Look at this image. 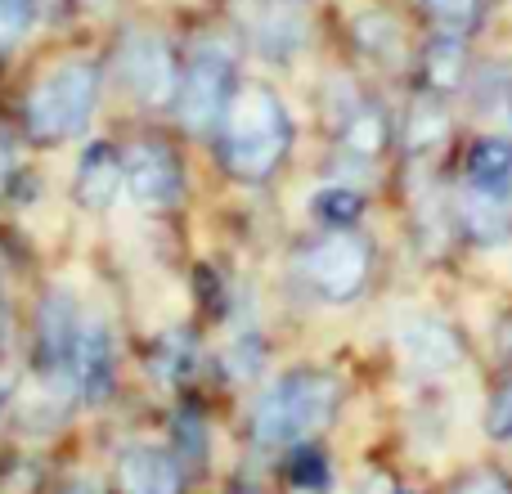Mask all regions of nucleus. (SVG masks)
I'll list each match as a JSON object with an SVG mask.
<instances>
[{"mask_svg":"<svg viewBox=\"0 0 512 494\" xmlns=\"http://www.w3.org/2000/svg\"><path fill=\"white\" fill-rule=\"evenodd\" d=\"M342 387H337L333 373L324 369H292L279 382L261 391L252 409V436L256 445L274 450V445H301L319 432V427L333 423Z\"/></svg>","mask_w":512,"mask_h":494,"instance_id":"nucleus-1","label":"nucleus"},{"mask_svg":"<svg viewBox=\"0 0 512 494\" xmlns=\"http://www.w3.org/2000/svg\"><path fill=\"white\" fill-rule=\"evenodd\" d=\"M292 144V122L270 86H248L221 117V158L234 176L265 180Z\"/></svg>","mask_w":512,"mask_h":494,"instance_id":"nucleus-2","label":"nucleus"},{"mask_svg":"<svg viewBox=\"0 0 512 494\" xmlns=\"http://www.w3.org/2000/svg\"><path fill=\"white\" fill-rule=\"evenodd\" d=\"M99 99V68L86 59H72L41 77L27 95V131L41 144H59L86 131Z\"/></svg>","mask_w":512,"mask_h":494,"instance_id":"nucleus-3","label":"nucleus"},{"mask_svg":"<svg viewBox=\"0 0 512 494\" xmlns=\"http://www.w3.org/2000/svg\"><path fill=\"white\" fill-rule=\"evenodd\" d=\"M234 86V54L221 45H198L185 77L176 86V117L185 131H212L230 108Z\"/></svg>","mask_w":512,"mask_h":494,"instance_id":"nucleus-4","label":"nucleus"},{"mask_svg":"<svg viewBox=\"0 0 512 494\" xmlns=\"http://www.w3.org/2000/svg\"><path fill=\"white\" fill-rule=\"evenodd\" d=\"M77 337H81V310L68 292H50L36 310V369L59 396L72 391V364H77Z\"/></svg>","mask_w":512,"mask_h":494,"instance_id":"nucleus-5","label":"nucleus"},{"mask_svg":"<svg viewBox=\"0 0 512 494\" xmlns=\"http://www.w3.org/2000/svg\"><path fill=\"white\" fill-rule=\"evenodd\" d=\"M364 274H369V247L346 230L324 234L306 252V279L324 301H351L364 288Z\"/></svg>","mask_w":512,"mask_h":494,"instance_id":"nucleus-6","label":"nucleus"},{"mask_svg":"<svg viewBox=\"0 0 512 494\" xmlns=\"http://www.w3.org/2000/svg\"><path fill=\"white\" fill-rule=\"evenodd\" d=\"M122 77H126V86L135 90V99L149 108L171 104V99H176V86H180L171 45L153 32H131L122 41Z\"/></svg>","mask_w":512,"mask_h":494,"instance_id":"nucleus-7","label":"nucleus"},{"mask_svg":"<svg viewBox=\"0 0 512 494\" xmlns=\"http://www.w3.org/2000/svg\"><path fill=\"white\" fill-rule=\"evenodd\" d=\"M396 351L414 373H450L459 364V337L436 315L409 310L396 319Z\"/></svg>","mask_w":512,"mask_h":494,"instance_id":"nucleus-8","label":"nucleus"},{"mask_svg":"<svg viewBox=\"0 0 512 494\" xmlns=\"http://www.w3.org/2000/svg\"><path fill=\"white\" fill-rule=\"evenodd\" d=\"M126 171V189L140 207H171L185 189V176H180V162L167 144H135L122 162Z\"/></svg>","mask_w":512,"mask_h":494,"instance_id":"nucleus-9","label":"nucleus"},{"mask_svg":"<svg viewBox=\"0 0 512 494\" xmlns=\"http://www.w3.org/2000/svg\"><path fill=\"white\" fill-rule=\"evenodd\" d=\"M117 378V346H113V328L99 315L81 319V337H77V364H72V391L86 405H104V396L113 391Z\"/></svg>","mask_w":512,"mask_h":494,"instance_id":"nucleus-10","label":"nucleus"},{"mask_svg":"<svg viewBox=\"0 0 512 494\" xmlns=\"http://www.w3.org/2000/svg\"><path fill=\"white\" fill-rule=\"evenodd\" d=\"M454 216L463 221V234L481 247H499L512 239V185H463L454 198Z\"/></svg>","mask_w":512,"mask_h":494,"instance_id":"nucleus-11","label":"nucleus"},{"mask_svg":"<svg viewBox=\"0 0 512 494\" xmlns=\"http://www.w3.org/2000/svg\"><path fill=\"white\" fill-rule=\"evenodd\" d=\"M117 472H122V494H180L185 486L180 459H171L167 450H153V445L126 450Z\"/></svg>","mask_w":512,"mask_h":494,"instance_id":"nucleus-12","label":"nucleus"},{"mask_svg":"<svg viewBox=\"0 0 512 494\" xmlns=\"http://www.w3.org/2000/svg\"><path fill=\"white\" fill-rule=\"evenodd\" d=\"M122 185H126L122 158H117L108 144H90L77 167V203L86 207V212H108L113 198L122 194Z\"/></svg>","mask_w":512,"mask_h":494,"instance_id":"nucleus-13","label":"nucleus"},{"mask_svg":"<svg viewBox=\"0 0 512 494\" xmlns=\"http://www.w3.org/2000/svg\"><path fill=\"white\" fill-rule=\"evenodd\" d=\"M252 36H256V50H261L265 59L288 63V59H297L301 45H306V18H301L292 5H274L256 18Z\"/></svg>","mask_w":512,"mask_h":494,"instance_id":"nucleus-14","label":"nucleus"},{"mask_svg":"<svg viewBox=\"0 0 512 494\" xmlns=\"http://www.w3.org/2000/svg\"><path fill=\"white\" fill-rule=\"evenodd\" d=\"M337 135H342V149L355 153V158H378L387 149V135H391V122L378 104L369 99H355L351 113L337 122Z\"/></svg>","mask_w":512,"mask_h":494,"instance_id":"nucleus-15","label":"nucleus"},{"mask_svg":"<svg viewBox=\"0 0 512 494\" xmlns=\"http://www.w3.org/2000/svg\"><path fill=\"white\" fill-rule=\"evenodd\" d=\"M472 99H477V108H481L486 122L512 131V68H504V63L481 68V77L472 81Z\"/></svg>","mask_w":512,"mask_h":494,"instance_id":"nucleus-16","label":"nucleus"},{"mask_svg":"<svg viewBox=\"0 0 512 494\" xmlns=\"http://www.w3.org/2000/svg\"><path fill=\"white\" fill-rule=\"evenodd\" d=\"M355 45L378 63H396L400 59V23L382 9H364L355 14Z\"/></svg>","mask_w":512,"mask_h":494,"instance_id":"nucleus-17","label":"nucleus"},{"mask_svg":"<svg viewBox=\"0 0 512 494\" xmlns=\"http://www.w3.org/2000/svg\"><path fill=\"white\" fill-rule=\"evenodd\" d=\"M450 135V117L436 99H418L405 113V149L409 153H436Z\"/></svg>","mask_w":512,"mask_h":494,"instance_id":"nucleus-18","label":"nucleus"},{"mask_svg":"<svg viewBox=\"0 0 512 494\" xmlns=\"http://www.w3.org/2000/svg\"><path fill=\"white\" fill-rule=\"evenodd\" d=\"M468 77V50H463L459 32H445L427 45V81L432 90H459Z\"/></svg>","mask_w":512,"mask_h":494,"instance_id":"nucleus-19","label":"nucleus"},{"mask_svg":"<svg viewBox=\"0 0 512 494\" xmlns=\"http://www.w3.org/2000/svg\"><path fill=\"white\" fill-rule=\"evenodd\" d=\"M468 180L472 185H512V140L495 135V140H481L468 153Z\"/></svg>","mask_w":512,"mask_h":494,"instance_id":"nucleus-20","label":"nucleus"},{"mask_svg":"<svg viewBox=\"0 0 512 494\" xmlns=\"http://www.w3.org/2000/svg\"><path fill=\"white\" fill-rule=\"evenodd\" d=\"M288 481L306 494H328L333 490V463H328V454L319 450V445L301 441V445H292V454H288Z\"/></svg>","mask_w":512,"mask_h":494,"instance_id":"nucleus-21","label":"nucleus"},{"mask_svg":"<svg viewBox=\"0 0 512 494\" xmlns=\"http://www.w3.org/2000/svg\"><path fill=\"white\" fill-rule=\"evenodd\" d=\"M360 212H364V198L355 194V189H346V185H328V189H319V198H315V216L324 225H333V230L355 225L360 221Z\"/></svg>","mask_w":512,"mask_h":494,"instance_id":"nucleus-22","label":"nucleus"},{"mask_svg":"<svg viewBox=\"0 0 512 494\" xmlns=\"http://www.w3.org/2000/svg\"><path fill=\"white\" fill-rule=\"evenodd\" d=\"M427 9H432V18L445 32H459V36L481 18V0H427Z\"/></svg>","mask_w":512,"mask_h":494,"instance_id":"nucleus-23","label":"nucleus"},{"mask_svg":"<svg viewBox=\"0 0 512 494\" xmlns=\"http://www.w3.org/2000/svg\"><path fill=\"white\" fill-rule=\"evenodd\" d=\"M32 23V0H0V45H14Z\"/></svg>","mask_w":512,"mask_h":494,"instance_id":"nucleus-24","label":"nucleus"},{"mask_svg":"<svg viewBox=\"0 0 512 494\" xmlns=\"http://www.w3.org/2000/svg\"><path fill=\"white\" fill-rule=\"evenodd\" d=\"M486 432H490V441H512V382L504 391H499L495 400H490V414H486Z\"/></svg>","mask_w":512,"mask_h":494,"instance_id":"nucleus-25","label":"nucleus"},{"mask_svg":"<svg viewBox=\"0 0 512 494\" xmlns=\"http://www.w3.org/2000/svg\"><path fill=\"white\" fill-rule=\"evenodd\" d=\"M459 494H512V486L504 477H490V472H486V477H472Z\"/></svg>","mask_w":512,"mask_h":494,"instance_id":"nucleus-26","label":"nucleus"},{"mask_svg":"<svg viewBox=\"0 0 512 494\" xmlns=\"http://www.w3.org/2000/svg\"><path fill=\"white\" fill-rule=\"evenodd\" d=\"M59 494H104V490H99L90 477H77V481H68V486H63Z\"/></svg>","mask_w":512,"mask_h":494,"instance_id":"nucleus-27","label":"nucleus"},{"mask_svg":"<svg viewBox=\"0 0 512 494\" xmlns=\"http://www.w3.org/2000/svg\"><path fill=\"white\" fill-rule=\"evenodd\" d=\"M9 162H14V153H9V144L0 140V176H5V171H9Z\"/></svg>","mask_w":512,"mask_h":494,"instance_id":"nucleus-28","label":"nucleus"},{"mask_svg":"<svg viewBox=\"0 0 512 494\" xmlns=\"http://www.w3.org/2000/svg\"><path fill=\"white\" fill-rule=\"evenodd\" d=\"M5 400H9V378L0 373V409H5Z\"/></svg>","mask_w":512,"mask_h":494,"instance_id":"nucleus-29","label":"nucleus"},{"mask_svg":"<svg viewBox=\"0 0 512 494\" xmlns=\"http://www.w3.org/2000/svg\"><path fill=\"white\" fill-rule=\"evenodd\" d=\"M0 324H5V310H0Z\"/></svg>","mask_w":512,"mask_h":494,"instance_id":"nucleus-30","label":"nucleus"}]
</instances>
